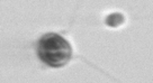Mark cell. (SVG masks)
Segmentation results:
<instances>
[{
  "instance_id": "6da1fadb",
  "label": "cell",
  "mask_w": 153,
  "mask_h": 83,
  "mask_svg": "<svg viewBox=\"0 0 153 83\" xmlns=\"http://www.w3.org/2000/svg\"><path fill=\"white\" fill-rule=\"evenodd\" d=\"M38 57L53 68L63 66L71 59L72 49L65 38L55 33L43 35L37 45Z\"/></svg>"
},
{
  "instance_id": "7a4b0ae2",
  "label": "cell",
  "mask_w": 153,
  "mask_h": 83,
  "mask_svg": "<svg viewBox=\"0 0 153 83\" xmlns=\"http://www.w3.org/2000/svg\"><path fill=\"white\" fill-rule=\"evenodd\" d=\"M124 23V16L120 14V12H115V14H110L107 16L106 18V25L109 27H117Z\"/></svg>"
}]
</instances>
